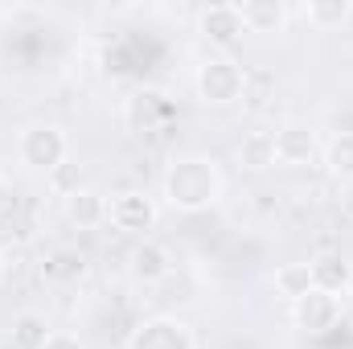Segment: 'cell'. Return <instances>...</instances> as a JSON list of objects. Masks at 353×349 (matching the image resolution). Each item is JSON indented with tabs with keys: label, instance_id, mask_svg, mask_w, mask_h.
<instances>
[{
	"label": "cell",
	"instance_id": "obj_8",
	"mask_svg": "<svg viewBox=\"0 0 353 349\" xmlns=\"http://www.w3.org/2000/svg\"><path fill=\"white\" fill-rule=\"evenodd\" d=\"M271 136H275V161H279V165L300 169V165H312L316 152H321L316 132H312L308 123H283V128H275Z\"/></svg>",
	"mask_w": 353,
	"mask_h": 349
},
{
	"label": "cell",
	"instance_id": "obj_4",
	"mask_svg": "<svg viewBox=\"0 0 353 349\" xmlns=\"http://www.w3.org/2000/svg\"><path fill=\"white\" fill-rule=\"evenodd\" d=\"M107 222L119 230V235H148L157 226V201L140 189H128L119 197H111L107 206Z\"/></svg>",
	"mask_w": 353,
	"mask_h": 349
},
{
	"label": "cell",
	"instance_id": "obj_5",
	"mask_svg": "<svg viewBox=\"0 0 353 349\" xmlns=\"http://www.w3.org/2000/svg\"><path fill=\"white\" fill-rule=\"evenodd\" d=\"M292 321H296V329H300V333L321 337V333L337 329V321H341V300H337V296H329V292H321V288H312L308 296L292 300Z\"/></svg>",
	"mask_w": 353,
	"mask_h": 349
},
{
	"label": "cell",
	"instance_id": "obj_18",
	"mask_svg": "<svg viewBox=\"0 0 353 349\" xmlns=\"http://www.w3.org/2000/svg\"><path fill=\"white\" fill-rule=\"evenodd\" d=\"M50 185H54V193L58 197H70V193H79L83 189V173H79V165H58L54 173H50Z\"/></svg>",
	"mask_w": 353,
	"mask_h": 349
},
{
	"label": "cell",
	"instance_id": "obj_19",
	"mask_svg": "<svg viewBox=\"0 0 353 349\" xmlns=\"http://www.w3.org/2000/svg\"><path fill=\"white\" fill-rule=\"evenodd\" d=\"M41 349H87L83 346V337L79 333H66V329H54L50 337H46V346Z\"/></svg>",
	"mask_w": 353,
	"mask_h": 349
},
{
	"label": "cell",
	"instance_id": "obj_9",
	"mask_svg": "<svg viewBox=\"0 0 353 349\" xmlns=\"http://www.w3.org/2000/svg\"><path fill=\"white\" fill-rule=\"evenodd\" d=\"M128 271H132L140 283H161V279L173 275V255H169L165 243L140 239V243L132 247V255H128Z\"/></svg>",
	"mask_w": 353,
	"mask_h": 349
},
{
	"label": "cell",
	"instance_id": "obj_10",
	"mask_svg": "<svg viewBox=\"0 0 353 349\" xmlns=\"http://www.w3.org/2000/svg\"><path fill=\"white\" fill-rule=\"evenodd\" d=\"M234 8H239V21L247 33H283L292 21L283 0H239Z\"/></svg>",
	"mask_w": 353,
	"mask_h": 349
},
{
	"label": "cell",
	"instance_id": "obj_21",
	"mask_svg": "<svg viewBox=\"0 0 353 349\" xmlns=\"http://www.w3.org/2000/svg\"><path fill=\"white\" fill-rule=\"evenodd\" d=\"M8 206V181H4V173H0V210Z\"/></svg>",
	"mask_w": 353,
	"mask_h": 349
},
{
	"label": "cell",
	"instance_id": "obj_16",
	"mask_svg": "<svg viewBox=\"0 0 353 349\" xmlns=\"http://www.w3.org/2000/svg\"><path fill=\"white\" fill-rule=\"evenodd\" d=\"M271 279H275V292H279L283 300H300V296L312 292V271H308V263H300V259L279 263Z\"/></svg>",
	"mask_w": 353,
	"mask_h": 349
},
{
	"label": "cell",
	"instance_id": "obj_3",
	"mask_svg": "<svg viewBox=\"0 0 353 349\" xmlns=\"http://www.w3.org/2000/svg\"><path fill=\"white\" fill-rule=\"evenodd\" d=\"M66 152H70L66 132H62L58 123H46V119L29 123V128L21 132V144H17L21 165L33 169V173H46V177L54 173L58 165H66Z\"/></svg>",
	"mask_w": 353,
	"mask_h": 349
},
{
	"label": "cell",
	"instance_id": "obj_13",
	"mask_svg": "<svg viewBox=\"0 0 353 349\" xmlns=\"http://www.w3.org/2000/svg\"><path fill=\"white\" fill-rule=\"evenodd\" d=\"M300 17H304L316 33H333V29L350 25L353 0H308V4L300 8Z\"/></svg>",
	"mask_w": 353,
	"mask_h": 349
},
{
	"label": "cell",
	"instance_id": "obj_6",
	"mask_svg": "<svg viewBox=\"0 0 353 349\" xmlns=\"http://www.w3.org/2000/svg\"><path fill=\"white\" fill-rule=\"evenodd\" d=\"M128 349H197V337L181 317H148L128 337Z\"/></svg>",
	"mask_w": 353,
	"mask_h": 349
},
{
	"label": "cell",
	"instance_id": "obj_17",
	"mask_svg": "<svg viewBox=\"0 0 353 349\" xmlns=\"http://www.w3.org/2000/svg\"><path fill=\"white\" fill-rule=\"evenodd\" d=\"M50 333L54 329H50V321L41 312H21L12 321V349H41Z\"/></svg>",
	"mask_w": 353,
	"mask_h": 349
},
{
	"label": "cell",
	"instance_id": "obj_2",
	"mask_svg": "<svg viewBox=\"0 0 353 349\" xmlns=\"http://www.w3.org/2000/svg\"><path fill=\"white\" fill-rule=\"evenodd\" d=\"M193 90L205 107H234L247 94V70L230 54H210L193 74Z\"/></svg>",
	"mask_w": 353,
	"mask_h": 349
},
{
	"label": "cell",
	"instance_id": "obj_7",
	"mask_svg": "<svg viewBox=\"0 0 353 349\" xmlns=\"http://www.w3.org/2000/svg\"><path fill=\"white\" fill-rule=\"evenodd\" d=\"M197 33L214 46V50H230L247 29H243V21H239V8L234 4H205L201 8V17H197Z\"/></svg>",
	"mask_w": 353,
	"mask_h": 349
},
{
	"label": "cell",
	"instance_id": "obj_20",
	"mask_svg": "<svg viewBox=\"0 0 353 349\" xmlns=\"http://www.w3.org/2000/svg\"><path fill=\"white\" fill-rule=\"evenodd\" d=\"M341 210H345V218H353V185H345V193H341Z\"/></svg>",
	"mask_w": 353,
	"mask_h": 349
},
{
	"label": "cell",
	"instance_id": "obj_22",
	"mask_svg": "<svg viewBox=\"0 0 353 349\" xmlns=\"http://www.w3.org/2000/svg\"><path fill=\"white\" fill-rule=\"evenodd\" d=\"M0 275H4V255H0Z\"/></svg>",
	"mask_w": 353,
	"mask_h": 349
},
{
	"label": "cell",
	"instance_id": "obj_1",
	"mask_svg": "<svg viewBox=\"0 0 353 349\" xmlns=\"http://www.w3.org/2000/svg\"><path fill=\"white\" fill-rule=\"evenodd\" d=\"M161 189H165V201L176 214H201L222 197V173H218V165L210 157L185 152V157L169 161Z\"/></svg>",
	"mask_w": 353,
	"mask_h": 349
},
{
	"label": "cell",
	"instance_id": "obj_15",
	"mask_svg": "<svg viewBox=\"0 0 353 349\" xmlns=\"http://www.w3.org/2000/svg\"><path fill=\"white\" fill-rule=\"evenodd\" d=\"M325 169H329L333 181L353 185V132H337L325 144Z\"/></svg>",
	"mask_w": 353,
	"mask_h": 349
},
{
	"label": "cell",
	"instance_id": "obj_14",
	"mask_svg": "<svg viewBox=\"0 0 353 349\" xmlns=\"http://www.w3.org/2000/svg\"><path fill=\"white\" fill-rule=\"evenodd\" d=\"M239 165L243 169H251V173H267V169H275L279 161H275V136L271 132H247L243 140H239Z\"/></svg>",
	"mask_w": 353,
	"mask_h": 349
},
{
	"label": "cell",
	"instance_id": "obj_11",
	"mask_svg": "<svg viewBox=\"0 0 353 349\" xmlns=\"http://www.w3.org/2000/svg\"><path fill=\"white\" fill-rule=\"evenodd\" d=\"M308 271H312V288H321V292H329L337 300L353 288V263L345 255H337V251L308 259Z\"/></svg>",
	"mask_w": 353,
	"mask_h": 349
},
{
	"label": "cell",
	"instance_id": "obj_12",
	"mask_svg": "<svg viewBox=\"0 0 353 349\" xmlns=\"http://www.w3.org/2000/svg\"><path fill=\"white\" fill-rule=\"evenodd\" d=\"M107 206H111V201H107L103 193H94V189L83 185L79 193H70V197H66V218H70L79 230H94V226H103V222H107Z\"/></svg>",
	"mask_w": 353,
	"mask_h": 349
}]
</instances>
